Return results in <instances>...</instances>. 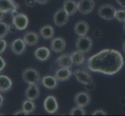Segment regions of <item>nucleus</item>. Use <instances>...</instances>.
I'll return each mask as SVG.
<instances>
[{
	"mask_svg": "<svg viewBox=\"0 0 125 116\" xmlns=\"http://www.w3.org/2000/svg\"><path fill=\"white\" fill-rule=\"evenodd\" d=\"M124 63V57L119 51L105 49L88 59L87 67L93 72L114 75L121 70Z\"/></svg>",
	"mask_w": 125,
	"mask_h": 116,
	"instance_id": "nucleus-1",
	"label": "nucleus"
},
{
	"mask_svg": "<svg viewBox=\"0 0 125 116\" xmlns=\"http://www.w3.org/2000/svg\"><path fill=\"white\" fill-rule=\"evenodd\" d=\"M117 9L110 4H103L98 9V15L100 18L105 20H112L115 19Z\"/></svg>",
	"mask_w": 125,
	"mask_h": 116,
	"instance_id": "nucleus-2",
	"label": "nucleus"
},
{
	"mask_svg": "<svg viewBox=\"0 0 125 116\" xmlns=\"http://www.w3.org/2000/svg\"><path fill=\"white\" fill-rule=\"evenodd\" d=\"M22 78L24 82L28 84H37L40 80V74L34 68L28 67L22 73Z\"/></svg>",
	"mask_w": 125,
	"mask_h": 116,
	"instance_id": "nucleus-3",
	"label": "nucleus"
},
{
	"mask_svg": "<svg viewBox=\"0 0 125 116\" xmlns=\"http://www.w3.org/2000/svg\"><path fill=\"white\" fill-rule=\"evenodd\" d=\"M75 46L77 50H79L84 54L88 53L93 48V40L87 36H79L76 40Z\"/></svg>",
	"mask_w": 125,
	"mask_h": 116,
	"instance_id": "nucleus-4",
	"label": "nucleus"
},
{
	"mask_svg": "<svg viewBox=\"0 0 125 116\" xmlns=\"http://www.w3.org/2000/svg\"><path fill=\"white\" fill-rule=\"evenodd\" d=\"M19 9L20 5L14 0H0V12L3 13L14 15L17 13Z\"/></svg>",
	"mask_w": 125,
	"mask_h": 116,
	"instance_id": "nucleus-5",
	"label": "nucleus"
},
{
	"mask_svg": "<svg viewBox=\"0 0 125 116\" xmlns=\"http://www.w3.org/2000/svg\"><path fill=\"white\" fill-rule=\"evenodd\" d=\"M12 23L14 25L17 30H24L29 24L28 16L24 13H19L12 15Z\"/></svg>",
	"mask_w": 125,
	"mask_h": 116,
	"instance_id": "nucleus-6",
	"label": "nucleus"
},
{
	"mask_svg": "<svg viewBox=\"0 0 125 116\" xmlns=\"http://www.w3.org/2000/svg\"><path fill=\"white\" fill-rule=\"evenodd\" d=\"M44 110L49 114H54L58 109V104L55 97L52 95L47 96L44 102Z\"/></svg>",
	"mask_w": 125,
	"mask_h": 116,
	"instance_id": "nucleus-7",
	"label": "nucleus"
},
{
	"mask_svg": "<svg viewBox=\"0 0 125 116\" xmlns=\"http://www.w3.org/2000/svg\"><path fill=\"white\" fill-rule=\"evenodd\" d=\"M95 7L94 0H79L78 2L79 11L83 15L91 13Z\"/></svg>",
	"mask_w": 125,
	"mask_h": 116,
	"instance_id": "nucleus-8",
	"label": "nucleus"
},
{
	"mask_svg": "<svg viewBox=\"0 0 125 116\" xmlns=\"http://www.w3.org/2000/svg\"><path fill=\"white\" fill-rule=\"evenodd\" d=\"M68 14L64 9H59L54 15V23L57 27H63L68 22Z\"/></svg>",
	"mask_w": 125,
	"mask_h": 116,
	"instance_id": "nucleus-9",
	"label": "nucleus"
},
{
	"mask_svg": "<svg viewBox=\"0 0 125 116\" xmlns=\"http://www.w3.org/2000/svg\"><path fill=\"white\" fill-rule=\"evenodd\" d=\"M26 46H27V44L24 42L23 39L17 38L10 44V49L14 54L21 55L24 53L26 50Z\"/></svg>",
	"mask_w": 125,
	"mask_h": 116,
	"instance_id": "nucleus-10",
	"label": "nucleus"
},
{
	"mask_svg": "<svg viewBox=\"0 0 125 116\" xmlns=\"http://www.w3.org/2000/svg\"><path fill=\"white\" fill-rule=\"evenodd\" d=\"M66 41L62 37H55L51 41V48L55 53H62L65 50Z\"/></svg>",
	"mask_w": 125,
	"mask_h": 116,
	"instance_id": "nucleus-11",
	"label": "nucleus"
},
{
	"mask_svg": "<svg viewBox=\"0 0 125 116\" xmlns=\"http://www.w3.org/2000/svg\"><path fill=\"white\" fill-rule=\"evenodd\" d=\"M75 103L77 106L79 107H84L87 106L91 101V97H90L89 94L87 92H83L80 91L78 92L75 96Z\"/></svg>",
	"mask_w": 125,
	"mask_h": 116,
	"instance_id": "nucleus-12",
	"label": "nucleus"
},
{
	"mask_svg": "<svg viewBox=\"0 0 125 116\" xmlns=\"http://www.w3.org/2000/svg\"><path fill=\"white\" fill-rule=\"evenodd\" d=\"M74 76L75 77L76 80L79 81V83L83 84H88L93 82V77L87 72L81 70V69H77L74 72Z\"/></svg>",
	"mask_w": 125,
	"mask_h": 116,
	"instance_id": "nucleus-13",
	"label": "nucleus"
},
{
	"mask_svg": "<svg viewBox=\"0 0 125 116\" xmlns=\"http://www.w3.org/2000/svg\"><path fill=\"white\" fill-rule=\"evenodd\" d=\"M40 95V89L37 84H29L25 91V96L27 99L34 101Z\"/></svg>",
	"mask_w": 125,
	"mask_h": 116,
	"instance_id": "nucleus-14",
	"label": "nucleus"
},
{
	"mask_svg": "<svg viewBox=\"0 0 125 116\" xmlns=\"http://www.w3.org/2000/svg\"><path fill=\"white\" fill-rule=\"evenodd\" d=\"M72 71L70 67H61L54 73V77L59 81H65L72 77Z\"/></svg>",
	"mask_w": 125,
	"mask_h": 116,
	"instance_id": "nucleus-15",
	"label": "nucleus"
},
{
	"mask_svg": "<svg viewBox=\"0 0 125 116\" xmlns=\"http://www.w3.org/2000/svg\"><path fill=\"white\" fill-rule=\"evenodd\" d=\"M63 9L65 10L68 16L74 15L79 10L78 2H76L75 0H64L63 4Z\"/></svg>",
	"mask_w": 125,
	"mask_h": 116,
	"instance_id": "nucleus-16",
	"label": "nucleus"
},
{
	"mask_svg": "<svg viewBox=\"0 0 125 116\" xmlns=\"http://www.w3.org/2000/svg\"><path fill=\"white\" fill-rule=\"evenodd\" d=\"M58 65L61 67H70L72 66L73 61L71 55L68 54H63L60 55L59 57L56 60Z\"/></svg>",
	"mask_w": 125,
	"mask_h": 116,
	"instance_id": "nucleus-17",
	"label": "nucleus"
},
{
	"mask_svg": "<svg viewBox=\"0 0 125 116\" xmlns=\"http://www.w3.org/2000/svg\"><path fill=\"white\" fill-rule=\"evenodd\" d=\"M34 56L35 57L39 60L40 61H45L50 57L51 56V51L48 48L45 46L38 47L36 50L34 51Z\"/></svg>",
	"mask_w": 125,
	"mask_h": 116,
	"instance_id": "nucleus-18",
	"label": "nucleus"
},
{
	"mask_svg": "<svg viewBox=\"0 0 125 116\" xmlns=\"http://www.w3.org/2000/svg\"><path fill=\"white\" fill-rule=\"evenodd\" d=\"M58 80L54 76L46 75L42 78V84L44 88L49 90H53L57 88L58 86Z\"/></svg>",
	"mask_w": 125,
	"mask_h": 116,
	"instance_id": "nucleus-19",
	"label": "nucleus"
},
{
	"mask_svg": "<svg viewBox=\"0 0 125 116\" xmlns=\"http://www.w3.org/2000/svg\"><path fill=\"white\" fill-rule=\"evenodd\" d=\"M89 27L88 23H86L85 21L83 20L77 22L74 27L75 33L78 36H85L89 32Z\"/></svg>",
	"mask_w": 125,
	"mask_h": 116,
	"instance_id": "nucleus-20",
	"label": "nucleus"
},
{
	"mask_svg": "<svg viewBox=\"0 0 125 116\" xmlns=\"http://www.w3.org/2000/svg\"><path fill=\"white\" fill-rule=\"evenodd\" d=\"M23 40L28 46H35L39 41V36L35 32L28 31L23 35Z\"/></svg>",
	"mask_w": 125,
	"mask_h": 116,
	"instance_id": "nucleus-21",
	"label": "nucleus"
},
{
	"mask_svg": "<svg viewBox=\"0 0 125 116\" xmlns=\"http://www.w3.org/2000/svg\"><path fill=\"white\" fill-rule=\"evenodd\" d=\"M12 86V80L6 75L0 74V92L10 91Z\"/></svg>",
	"mask_w": 125,
	"mask_h": 116,
	"instance_id": "nucleus-22",
	"label": "nucleus"
},
{
	"mask_svg": "<svg viewBox=\"0 0 125 116\" xmlns=\"http://www.w3.org/2000/svg\"><path fill=\"white\" fill-rule=\"evenodd\" d=\"M39 33L40 35L45 40H50V39H52L54 36V29L51 26L45 25L40 29Z\"/></svg>",
	"mask_w": 125,
	"mask_h": 116,
	"instance_id": "nucleus-23",
	"label": "nucleus"
},
{
	"mask_svg": "<svg viewBox=\"0 0 125 116\" xmlns=\"http://www.w3.org/2000/svg\"><path fill=\"white\" fill-rule=\"evenodd\" d=\"M71 57L72 59L73 63L75 64L77 66L82 65L85 61L84 53L81 52L79 50H76V51H74V52H72L71 54Z\"/></svg>",
	"mask_w": 125,
	"mask_h": 116,
	"instance_id": "nucleus-24",
	"label": "nucleus"
},
{
	"mask_svg": "<svg viewBox=\"0 0 125 116\" xmlns=\"http://www.w3.org/2000/svg\"><path fill=\"white\" fill-rule=\"evenodd\" d=\"M36 108V105L32 100H26L22 104V109L25 111L27 115L33 113Z\"/></svg>",
	"mask_w": 125,
	"mask_h": 116,
	"instance_id": "nucleus-25",
	"label": "nucleus"
},
{
	"mask_svg": "<svg viewBox=\"0 0 125 116\" xmlns=\"http://www.w3.org/2000/svg\"><path fill=\"white\" fill-rule=\"evenodd\" d=\"M10 33V27L9 25L2 21H0V38H5Z\"/></svg>",
	"mask_w": 125,
	"mask_h": 116,
	"instance_id": "nucleus-26",
	"label": "nucleus"
},
{
	"mask_svg": "<svg viewBox=\"0 0 125 116\" xmlns=\"http://www.w3.org/2000/svg\"><path fill=\"white\" fill-rule=\"evenodd\" d=\"M69 114L71 115H85L86 113L83 107L77 106V107H74V108H72L70 110Z\"/></svg>",
	"mask_w": 125,
	"mask_h": 116,
	"instance_id": "nucleus-27",
	"label": "nucleus"
},
{
	"mask_svg": "<svg viewBox=\"0 0 125 116\" xmlns=\"http://www.w3.org/2000/svg\"><path fill=\"white\" fill-rule=\"evenodd\" d=\"M115 19L120 23H124L125 22V10L119 9L117 10L115 15Z\"/></svg>",
	"mask_w": 125,
	"mask_h": 116,
	"instance_id": "nucleus-28",
	"label": "nucleus"
},
{
	"mask_svg": "<svg viewBox=\"0 0 125 116\" xmlns=\"http://www.w3.org/2000/svg\"><path fill=\"white\" fill-rule=\"evenodd\" d=\"M7 46L6 41L2 38H0V54H2L6 50Z\"/></svg>",
	"mask_w": 125,
	"mask_h": 116,
	"instance_id": "nucleus-29",
	"label": "nucleus"
},
{
	"mask_svg": "<svg viewBox=\"0 0 125 116\" xmlns=\"http://www.w3.org/2000/svg\"><path fill=\"white\" fill-rule=\"evenodd\" d=\"M6 61L0 56V72L4 70V68L6 67Z\"/></svg>",
	"mask_w": 125,
	"mask_h": 116,
	"instance_id": "nucleus-30",
	"label": "nucleus"
},
{
	"mask_svg": "<svg viewBox=\"0 0 125 116\" xmlns=\"http://www.w3.org/2000/svg\"><path fill=\"white\" fill-rule=\"evenodd\" d=\"M25 3L28 7H33L36 4V0H25Z\"/></svg>",
	"mask_w": 125,
	"mask_h": 116,
	"instance_id": "nucleus-31",
	"label": "nucleus"
},
{
	"mask_svg": "<svg viewBox=\"0 0 125 116\" xmlns=\"http://www.w3.org/2000/svg\"><path fill=\"white\" fill-rule=\"evenodd\" d=\"M106 112L105 111H103V110H96V111H95L93 112V115H106Z\"/></svg>",
	"mask_w": 125,
	"mask_h": 116,
	"instance_id": "nucleus-32",
	"label": "nucleus"
},
{
	"mask_svg": "<svg viewBox=\"0 0 125 116\" xmlns=\"http://www.w3.org/2000/svg\"><path fill=\"white\" fill-rule=\"evenodd\" d=\"M85 88L87 89L88 91H92V90H93L94 88H95V84H94L93 82L88 84H85Z\"/></svg>",
	"mask_w": 125,
	"mask_h": 116,
	"instance_id": "nucleus-33",
	"label": "nucleus"
},
{
	"mask_svg": "<svg viewBox=\"0 0 125 116\" xmlns=\"http://www.w3.org/2000/svg\"><path fill=\"white\" fill-rule=\"evenodd\" d=\"M27 113L22 109V110H19V111H16V112L14 113V115H26Z\"/></svg>",
	"mask_w": 125,
	"mask_h": 116,
	"instance_id": "nucleus-34",
	"label": "nucleus"
},
{
	"mask_svg": "<svg viewBox=\"0 0 125 116\" xmlns=\"http://www.w3.org/2000/svg\"><path fill=\"white\" fill-rule=\"evenodd\" d=\"M49 2V0H36V2L38 4H41V5H44V4H47Z\"/></svg>",
	"mask_w": 125,
	"mask_h": 116,
	"instance_id": "nucleus-35",
	"label": "nucleus"
},
{
	"mask_svg": "<svg viewBox=\"0 0 125 116\" xmlns=\"http://www.w3.org/2000/svg\"><path fill=\"white\" fill-rule=\"evenodd\" d=\"M121 7H125V0H115Z\"/></svg>",
	"mask_w": 125,
	"mask_h": 116,
	"instance_id": "nucleus-36",
	"label": "nucleus"
},
{
	"mask_svg": "<svg viewBox=\"0 0 125 116\" xmlns=\"http://www.w3.org/2000/svg\"><path fill=\"white\" fill-rule=\"evenodd\" d=\"M3 102H4V98H3V96L2 95V94H0V108L2 106Z\"/></svg>",
	"mask_w": 125,
	"mask_h": 116,
	"instance_id": "nucleus-37",
	"label": "nucleus"
},
{
	"mask_svg": "<svg viewBox=\"0 0 125 116\" xmlns=\"http://www.w3.org/2000/svg\"><path fill=\"white\" fill-rule=\"evenodd\" d=\"M4 18H5V13L0 12V21H2Z\"/></svg>",
	"mask_w": 125,
	"mask_h": 116,
	"instance_id": "nucleus-38",
	"label": "nucleus"
},
{
	"mask_svg": "<svg viewBox=\"0 0 125 116\" xmlns=\"http://www.w3.org/2000/svg\"><path fill=\"white\" fill-rule=\"evenodd\" d=\"M123 50H124V52L125 53V42L124 43V45H123Z\"/></svg>",
	"mask_w": 125,
	"mask_h": 116,
	"instance_id": "nucleus-39",
	"label": "nucleus"
},
{
	"mask_svg": "<svg viewBox=\"0 0 125 116\" xmlns=\"http://www.w3.org/2000/svg\"><path fill=\"white\" fill-rule=\"evenodd\" d=\"M124 29L125 30V22H124Z\"/></svg>",
	"mask_w": 125,
	"mask_h": 116,
	"instance_id": "nucleus-40",
	"label": "nucleus"
},
{
	"mask_svg": "<svg viewBox=\"0 0 125 116\" xmlns=\"http://www.w3.org/2000/svg\"><path fill=\"white\" fill-rule=\"evenodd\" d=\"M124 31H125V30H124Z\"/></svg>",
	"mask_w": 125,
	"mask_h": 116,
	"instance_id": "nucleus-41",
	"label": "nucleus"
}]
</instances>
